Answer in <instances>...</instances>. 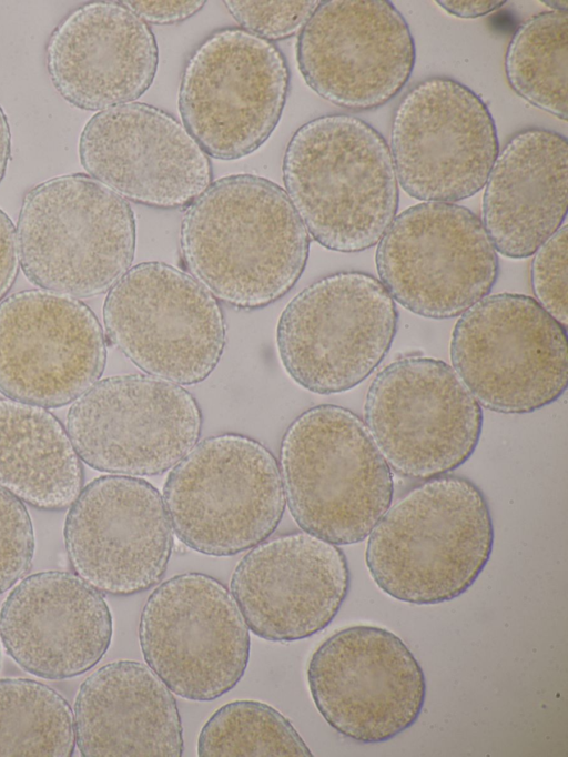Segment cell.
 Listing matches in <instances>:
<instances>
[{
    "mask_svg": "<svg viewBox=\"0 0 568 757\" xmlns=\"http://www.w3.org/2000/svg\"><path fill=\"white\" fill-rule=\"evenodd\" d=\"M310 243L285 190L250 173L212 182L186 206L180 229L190 275L239 310L265 307L291 291Z\"/></svg>",
    "mask_w": 568,
    "mask_h": 757,
    "instance_id": "obj_1",
    "label": "cell"
},
{
    "mask_svg": "<svg viewBox=\"0 0 568 757\" xmlns=\"http://www.w3.org/2000/svg\"><path fill=\"white\" fill-rule=\"evenodd\" d=\"M368 536L365 559L376 585L398 600L418 605L465 593L494 546L485 495L470 480L448 474L405 492Z\"/></svg>",
    "mask_w": 568,
    "mask_h": 757,
    "instance_id": "obj_2",
    "label": "cell"
},
{
    "mask_svg": "<svg viewBox=\"0 0 568 757\" xmlns=\"http://www.w3.org/2000/svg\"><path fill=\"white\" fill-rule=\"evenodd\" d=\"M282 173L308 234L328 250L365 251L396 216L398 181L389 147L357 117L326 114L301 125L286 145Z\"/></svg>",
    "mask_w": 568,
    "mask_h": 757,
    "instance_id": "obj_3",
    "label": "cell"
},
{
    "mask_svg": "<svg viewBox=\"0 0 568 757\" xmlns=\"http://www.w3.org/2000/svg\"><path fill=\"white\" fill-rule=\"evenodd\" d=\"M280 472L292 517L335 545L364 541L392 504L393 472L363 420L313 406L286 428Z\"/></svg>",
    "mask_w": 568,
    "mask_h": 757,
    "instance_id": "obj_4",
    "label": "cell"
},
{
    "mask_svg": "<svg viewBox=\"0 0 568 757\" xmlns=\"http://www.w3.org/2000/svg\"><path fill=\"white\" fill-rule=\"evenodd\" d=\"M19 261L32 284L72 297L109 291L130 269L136 240L125 199L83 173L49 179L23 196Z\"/></svg>",
    "mask_w": 568,
    "mask_h": 757,
    "instance_id": "obj_5",
    "label": "cell"
},
{
    "mask_svg": "<svg viewBox=\"0 0 568 757\" xmlns=\"http://www.w3.org/2000/svg\"><path fill=\"white\" fill-rule=\"evenodd\" d=\"M163 497L178 538L209 556H232L262 543L286 505L273 453L237 433L197 442L168 475Z\"/></svg>",
    "mask_w": 568,
    "mask_h": 757,
    "instance_id": "obj_6",
    "label": "cell"
},
{
    "mask_svg": "<svg viewBox=\"0 0 568 757\" xmlns=\"http://www.w3.org/2000/svg\"><path fill=\"white\" fill-rule=\"evenodd\" d=\"M398 321L394 299L374 275L341 271L303 289L276 327L280 360L303 388L329 395L367 378L388 353Z\"/></svg>",
    "mask_w": 568,
    "mask_h": 757,
    "instance_id": "obj_7",
    "label": "cell"
},
{
    "mask_svg": "<svg viewBox=\"0 0 568 757\" xmlns=\"http://www.w3.org/2000/svg\"><path fill=\"white\" fill-rule=\"evenodd\" d=\"M453 369L480 405L526 414L557 401L567 388L566 326L534 297L485 296L456 322Z\"/></svg>",
    "mask_w": 568,
    "mask_h": 757,
    "instance_id": "obj_8",
    "label": "cell"
},
{
    "mask_svg": "<svg viewBox=\"0 0 568 757\" xmlns=\"http://www.w3.org/2000/svg\"><path fill=\"white\" fill-rule=\"evenodd\" d=\"M290 88L280 48L242 28L213 31L187 59L179 88L183 125L204 152L242 159L278 124Z\"/></svg>",
    "mask_w": 568,
    "mask_h": 757,
    "instance_id": "obj_9",
    "label": "cell"
},
{
    "mask_svg": "<svg viewBox=\"0 0 568 757\" xmlns=\"http://www.w3.org/2000/svg\"><path fill=\"white\" fill-rule=\"evenodd\" d=\"M103 323L111 343L135 366L179 385L209 377L226 343L216 297L192 275L160 261L132 266L109 290Z\"/></svg>",
    "mask_w": 568,
    "mask_h": 757,
    "instance_id": "obj_10",
    "label": "cell"
},
{
    "mask_svg": "<svg viewBox=\"0 0 568 757\" xmlns=\"http://www.w3.org/2000/svg\"><path fill=\"white\" fill-rule=\"evenodd\" d=\"M365 424L385 460L404 477L446 475L476 450L481 405L446 362L407 355L371 383Z\"/></svg>",
    "mask_w": 568,
    "mask_h": 757,
    "instance_id": "obj_11",
    "label": "cell"
},
{
    "mask_svg": "<svg viewBox=\"0 0 568 757\" xmlns=\"http://www.w3.org/2000/svg\"><path fill=\"white\" fill-rule=\"evenodd\" d=\"M375 263L392 297L429 319L462 315L498 276L497 251L481 220L448 202H422L395 216Z\"/></svg>",
    "mask_w": 568,
    "mask_h": 757,
    "instance_id": "obj_12",
    "label": "cell"
},
{
    "mask_svg": "<svg viewBox=\"0 0 568 757\" xmlns=\"http://www.w3.org/2000/svg\"><path fill=\"white\" fill-rule=\"evenodd\" d=\"M146 665L178 696L209 702L243 677L250 633L233 595L216 578L183 573L148 597L139 622Z\"/></svg>",
    "mask_w": 568,
    "mask_h": 757,
    "instance_id": "obj_13",
    "label": "cell"
},
{
    "mask_svg": "<svg viewBox=\"0 0 568 757\" xmlns=\"http://www.w3.org/2000/svg\"><path fill=\"white\" fill-rule=\"evenodd\" d=\"M65 430L90 467L154 476L173 468L196 445L202 412L179 384L152 375H115L73 402Z\"/></svg>",
    "mask_w": 568,
    "mask_h": 757,
    "instance_id": "obj_14",
    "label": "cell"
},
{
    "mask_svg": "<svg viewBox=\"0 0 568 757\" xmlns=\"http://www.w3.org/2000/svg\"><path fill=\"white\" fill-rule=\"evenodd\" d=\"M389 151L408 195L454 203L485 186L499 144L494 119L478 94L452 78L430 77L396 107Z\"/></svg>",
    "mask_w": 568,
    "mask_h": 757,
    "instance_id": "obj_15",
    "label": "cell"
},
{
    "mask_svg": "<svg viewBox=\"0 0 568 757\" xmlns=\"http://www.w3.org/2000/svg\"><path fill=\"white\" fill-rule=\"evenodd\" d=\"M307 684L327 724L355 741H387L416 723L426 698L424 672L390 630L343 628L312 654Z\"/></svg>",
    "mask_w": 568,
    "mask_h": 757,
    "instance_id": "obj_16",
    "label": "cell"
},
{
    "mask_svg": "<svg viewBox=\"0 0 568 757\" xmlns=\"http://www.w3.org/2000/svg\"><path fill=\"white\" fill-rule=\"evenodd\" d=\"M415 60L408 23L387 0L321 1L296 42L306 84L353 111L374 110L396 97Z\"/></svg>",
    "mask_w": 568,
    "mask_h": 757,
    "instance_id": "obj_17",
    "label": "cell"
},
{
    "mask_svg": "<svg viewBox=\"0 0 568 757\" xmlns=\"http://www.w3.org/2000/svg\"><path fill=\"white\" fill-rule=\"evenodd\" d=\"M106 343L93 311L48 290L0 302V393L55 408L74 402L103 374Z\"/></svg>",
    "mask_w": 568,
    "mask_h": 757,
    "instance_id": "obj_18",
    "label": "cell"
},
{
    "mask_svg": "<svg viewBox=\"0 0 568 757\" xmlns=\"http://www.w3.org/2000/svg\"><path fill=\"white\" fill-rule=\"evenodd\" d=\"M63 536L75 574L114 596L158 584L173 548L161 494L149 482L124 475L100 476L85 485L70 505Z\"/></svg>",
    "mask_w": 568,
    "mask_h": 757,
    "instance_id": "obj_19",
    "label": "cell"
},
{
    "mask_svg": "<svg viewBox=\"0 0 568 757\" xmlns=\"http://www.w3.org/2000/svg\"><path fill=\"white\" fill-rule=\"evenodd\" d=\"M78 152L89 176L123 199L156 209L187 206L213 179L209 155L185 127L143 102L93 114Z\"/></svg>",
    "mask_w": 568,
    "mask_h": 757,
    "instance_id": "obj_20",
    "label": "cell"
},
{
    "mask_svg": "<svg viewBox=\"0 0 568 757\" xmlns=\"http://www.w3.org/2000/svg\"><path fill=\"white\" fill-rule=\"evenodd\" d=\"M349 584L347 559L337 545L295 532L251 548L235 566L230 587L254 635L292 642L328 626Z\"/></svg>",
    "mask_w": 568,
    "mask_h": 757,
    "instance_id": "obj_21",
    "label": "cell"
},
{
    "mask_svg": "<svg viewBox=\"0 0 568 757\" xmlns=\"http://www.w3.org/2000/svg\"><path fill=\"white\" fill-rule=\"evenodd\" d=\"M113 633L104 597L77 574L47 571L22 578L0 608L6 653L39 678L62 680L94 667Z\"/></svg>",
    "mask_w": 568,
    "mask_h": 757,
    "instance_id": "obj_22",
    "label": "cell"
},
{
    "mask_svg": "<svg viewBox=\"0 0 568 757\" xmlns=\"http://www.w3.org/2000/svg\"><path fill=\"white\" fill-rule=\"evenodd\" d=\"M156 39L123 1H91L67 14L45 46L51 83L72 107L102 111L133 102L158 70Z\"/></svg>",
    "mask_w": 568,
    "mask_h": 757,
    "instance_id": "obj_23",
    "label": "cell"
},
{
    "mask_svg": "<svg viewBox=\"0 0 568 757\" xmlns=\"http://www.w3.org/2000/svg\"><path fill=\"white\" fill-rule=\"evenodd\" d=\"M485 185L481 222L496 251L535 254L567 215V139L542 128L519 131L498 152Z\"/></svg>",
    "mask_w": 568,
    "mask_h": 757,
    "instance_id": "obj_24",
    "label": "cell"
},
{
    "mask_svg": "<svg viewBox=\"0 0 568 757\" xmlns=\"http://www.w3.org/2000/svg\"><path fill=\"white\" fill-rule=\"evenodd\" d=\"M75 745L84 757H181L176 700L143 663L114 660L80 685L74 700Z\"/></svg>",
    "mask_w": 568,
    "mask_h": 757,
    "instance_id": "obj_25",
    "label": "cell"
},
{
    "mask_svg": "<svg viewBox=\"0 0 568 757\" xmlns=\"http://www.w3.org/2000/svg\"><path fill=\"white\" fill-rule=\"evenodd\" d=\"M83 467L67 430L47 408L0 398V486L47 511L73 503Z\"/></svg>",
    "mask_w": 568,
    "mask_h": 757,
    "instance_id": "obj_26",
    "label": "cell"
},
{
    "mask_svg": "<svg viewBox=\"0 0 568 757\" xmlns=\"http://www.w3.org/2000/svg\"><path fill=\"white\" fill-rule=\"evenodd\" d=\"M568 12L545 11L523 22L505 55L511 89L528 103L567 121Z\"/></svg>",
    "mask_w": 568,
    "mask_h": 757,
    "instance_id": "obj_27",
    "label": "cell"
},
{
    "mask_svg": "<svg viewBox=\"0 0 568 757\" xmlns=\"http://www.w3.org/2000/svg\"><path fill=\"white\" fill-rule=\"evenodd\" d=\"M73 713L52 687L29 678L0 679V756L70 757Z\"/></svg>",
    "mask_w": 568,
    "mask_h": 757,
    "instance_id": "obj_28",
    "label": "cell"
},
{
    "mask_svg": "<svg viewBox=\"0 0 568 757\" xmlns=\"http://www.w3.org/2000/svg\"><path fill=\"white\" fill-rule=\"evenodd\" d=\"M201 757L312 756L292 723L273 706L244 699L215 710L197 739Z\"/></svg>",
    "mask_w": 568,
    "mask_h": 757,
    "instance_id": "obj_29",
    "label": "cell"
},
{
    "mask_svg": "<svg viewBox=\"0 0 568 757\" xmlns=\"http://www.w3.org/2000/svg\"><path fill=\"white\" fill-rule=\"evenodd\" d=\"M36 541L22 501L0 486V594L30 571Z\"/></svg>",
    "mask_w": 568,
    "mask_h": 757,
    "instance_id": "obj_30",
    "label": "cell"
},
{
    "mask_svg": "<svg viewBox=\"0 0 568 757\" xmlns=\"http://www.w3.org/2000/svg\"><path fill=\"white\" fill-rule=\"evenodd\" d=\"M320 3L318 0L224 1L242 29L271 42L300 32Z\"/></svg>",
    "mask_w": 568,
    "mask_h": 757,
    "instance_id": "obj_31",
    "label": "cell"
},
{
    "mask_svg": "<svg viewBox=\"0 0 568 757\" xmlns=\"http://www.w3.org/2000/svg\"><path fill=\"white\" fill-rule=\"evenodd\" d=\"M568 229L564 224L536 252L531 284L536 301L559 323L567 325Z\"/></svg>",
    "mask_w": 568,
    "mask_h": 757,
    "instance_id": "obj_32",
    "label": "cell"
},
{
    "mask_svg": "<svg viewBox=\"0 0 568 757\" xmlns=\"http://www.w3.org/2000/svg\"><path fill=\"white\" fill-rule=\"evenodd\" d=\"M145 23L174 24L199 12L205 1H123Z\"/></svg>",
    "mask_w": 568,
    "mask_h": 757,
    "instance_id": "obj_33",
    "label": "cell"
},
{
    "mask_svg": "<svg viewBox=\"0 0 568 757\" xmlns=\"http://www.w3.org/2000/svg\"><path fill=\"white\" fill-rule=\"evenodd\" d=\"M17 231L8 214L0 209V302L12 287L19 272Z\"/></svg>",
    "mask_w": 568,
    "mask_h": 757,
    "instance_id": "obj_34",
    "label": "cell"
},
{
    "mask_svg": "<svg viewBox=\"0 0 568 757\" xmlns=\"http://www.w3.org/2000/svg\"><path fill=\"white\" fill-rule=\"evenodd\" d=\"M443 9L448 13L458 18H477L486 16L506 3V1H489V0H470V1H456V0H444L437 1Z\"/></svg>",
    "mask_w": 568,
    "mask_h": 757,
    "instance_id": "obj_35",
    "label": "cell"
},
{
    "mask_svg": "<svg viewBox=\"0 0 568 757\" xmlns=\"http://www.w3.org/2000/svg\"><path fill=\"white\" fill-rule=\"evenodd\" d=\"M11 154L10 125L0 105V183L4 178Z\"/></svg>",
    "mask_w": 568,
    "mask_h": 757,
    "instance_id": "obj_36",
    "label": "cell"
},
{
    "mask_svg": "<svg viewBox=\"0 0 568 757\" xmlns=\"http://www.w3.org/2000/svg\"><path fill=\"white\" fill-rule=\"evenodd\" d=\"M545 4H548L549 7L552 8V11H567V1H544Z\"/></svg>",
    "mask_w": 568,
    "mask_h": 757,
    "instance_id": "obj_37",
    "label": "cell"
}]
</instances>
